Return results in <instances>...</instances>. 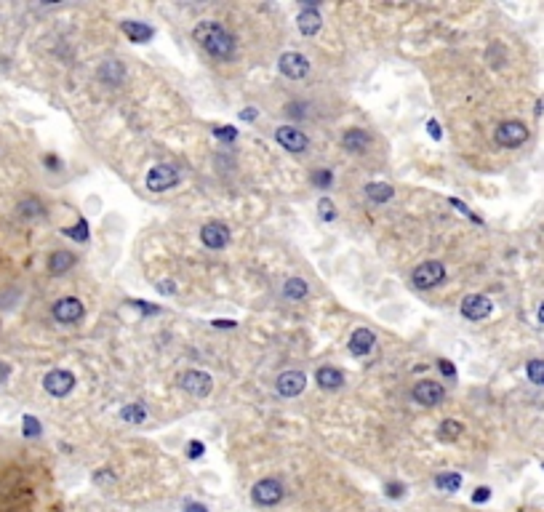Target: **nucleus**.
<instances>
[{
	"mask_svg": "<svg viewBox=\"0 0 544 512\" xmlns=\"http://www.w3.org/2000/svg\"><path fill=\"white\" fill-rule=\"evenodd\" d=\"M195 40L203 51H209L213 59H232L235 57V38L219 22H200L195 27Z\"/></svg>",
	"mask_w": 544,
	"mask_h": 512,
	"instance_id": "obj_1",
	"label": "nucleus"
},
{
	"mask_svg": "<svg viewBox=\"0 0 544 512\" xmlns=\"http://www.w3.org/2000/svg\"><path fill=\"white\" fill-rule=\"evenodd\" d=\"M181 181V171L176 166H171V163H160V166H155L147 171V190L150 193H166L171 187H176Z\"/></svg>",
	"mask_w": 544,
	"mask_h": 512,
	"instance_id": "obj_2",
	"label": "nucleus"
},
{
	"mask_svg": "<svg viewBox=\"0 0 544 512\" xmlns=\"http://www.w3.org/2000/svg\"><path fill=\"white\" fill-rule=\"evenodd\" d=\"M411 280H414V286L422 288V291L435 288L446 280V267L440 262H422L416 270L411 272Z\"/></svg>",
	"mask_w": 544,
	"mask_h": 512,
	"instance_id": "obj_3",
	"label": "nucleus"
},
{
	"mask_svg": "<svg viewBox=\"0 0 544 512\" xmlns=\"http://www.w3.org/2000/svg\"><path fill=\"white\" fill-rule=\"evenodd\" d=\"M251 497L262 507H272V504H278L280 499L286 497V488H283V483L275 481V478H264V481H259L251 488Z\"/></svg>",
	"mask_w": 544,
	"mask_h": 512,
	"instance_id": "obj_4",
	"label": "nucleus"
},
{
	"mask_svg": "<svg viewBox=\"0 0 544 512\" xmlns=\"http://www.w3.org/2000/svg\"><path fill=\"white\" fill-rule=\"evenodd\" d=\"M499 147H520L529 139V128L520 121H504L494 134Z\"/></svg>",
	"mask_w": 544,
	"mask_h": 512,
	"instance_id": "obj_5",
	"label": "nucleus"
},
{
	"mask_svg": "<svg viewBox=\"0 0 544 512\" xmlns=\"http://www.w3.org/2000/svg\"><path fill=\"white\" fill-rule=\"evenodd\" d=\"M43 387L48 395L64 398V395H70L73 387H75V377H73L70 371H64V368H56V371H48V374H45Z\"/></svg>",
	"mask_w": 544,
	"mask_h": 512,
	"instance_id": "obj_6",
	"label": "nucleus"
},
{
	"mask_svg": "<svg viewBox=\"0 0 544 512\" xmlns=\"http://www.w3.org/2000/svg\"><path fill=\"white\" fill-rule=\"evenodd\" d=\"M179 387L195 398H206L213 390V379L203 371H184L179 377Z\"/></svg>",
	"mask_w": 544,
	"mask_h": 512,
	"instance_id": "obj_7",
	"label": "nucleus"
},
{
	"mask_svg": "<svg viewBox=\"0 0 544 512\" xmlns=\"http://www.w3.org/2000/svg\"><path fill=\"white\" fill-rule=\"evenodd\" d=\"M54 317L59 320V323H77V320H83V315H86V307H83V301L75 299V296H64V299H59L56 304H54Z\"/></svg>",
	"mask_w": 544,
	"mask_h": 512,
	"instance_id": "obj_8",
	"label": "nucleus"
},
{
	"mask_svg": "<svg viewBox=\"0 0 544 512\" xmlns=\"http://www.w3.org/2000/svg\"><path fill=\"white\" fill-rule=\"evenodd\" d=\"M278 67H280V73L291 80H299L310 73V59L304 57V54H296V51H288L283 54L280 59H278Z\"/></svg>",
	"mask_w": 544,
	"mask_h": 512,
	"instance_id": "obj_9",
	"label": "nucleus"
},
{
	"mask_svg": "<svg viewBox=\"0 0 544 512\" xmlns=\"http://www.w3.org/2000/svg\"><path fill=\"white\" fill-rule=\"evenodd\" d=\"M304 387H307V377L302 371H283L280 377L275 379V390L283 398H296V395L304 392Z\"/></svg>",
	"mask_w": 544,
	"mask_h": 512,
	"instance_id": "obj_10",
	"label": "nucleus"
},
{
	"mask_svg": "<svg viewBox=\"0 0 544 512\" xmlns=\"http://www.w3.org/2000/svg\"><path fill=\"white\" fill-rule=\"evenodd\" d=\"M491 310H494V304L483 294H469L462 301V315L467 317V320H485V317L491 315Z\"/></svg>",
	"mask_w": 544,
	"mask_h": 512,
	"instance_id": "obj_11",
	"label": "nucleus"
},
{
	"mask_svg": "<svg viewBox=\"0 0 544 512\" xmlns=\"http://www.w3.org/2000/svg\"><path fill=\"white\" fill-rule=\"evenodd\" d=\"M275 139H278V144L288 152H304L310 147V139H307L299 128H294V126H280V128L275 131Z\"/></svg>",
	"mask_w": 544,
	"mask_h": 512,
	"instance_id": "obj_12",
	"label": "nucleus"
},
{
	"mask_svg": "<svg viewBox=\"0 0 544 512\" xmlns=\"http://www.w3.org/2000/svg\"><path fill=\"white\" fill-rule=\"evenodd\" d=\"M414 400L419 403V406H427V408H432V406H438L440 400H443V387H440L438 382H432V379H424V382H419V384H414Z\"/></svg>",
	"mask_w": 544,
	"mask_h": 512,
	"instance_id": "obj_13",
	"label": "nucleus"
},
{
	"mask_svg": "<svg viewBox=\"0 0 544 512\" xmlns=\"http://www.w3.org/2000/svg\"><path fill=\"white\" fill-rule=\"evenodd\" d=\"M200 241L206 243L209 248H213V251H219V248H225L229 243V227L222 225V222H209L200 229Z\"/></svg>",
	"mask_w": 544,
	"mask_h": 512,
	"instance_id": "obj_14",
	"label": "nucleus"
},
{
	"mask_svg": "<svg viewBox=\"0 0 544 512\" xmlns=\"http://www.w3.org/2000/svg\"><path fill=\"white\" fill-rule=\"evenodd\" d=\"M371 134L365 131V128H349L347 134L342 136V147L347 152H358V155H363V152H368V147H371Z\"/></svg>",
	"mask_w": 544,
	"mask_h": 512,
	"instance_id": "obj_15",
	"label": "nucleus"
},
{
	"mask_svg": "<svg viewBox=\"0 0 544 512\" xmlns=\"http://www.w3.org/2000/svg\"><path fill=\"white\" fill-rule=\"evenodd\" d=\"M374 345H377V336H374V331H368V329H355L352 336H349V352L355 358L368 355L374 349Z\"/></svg>",
	"mask_w": 544,
	"mask_h": 512,
	"instance_id": "obj_16",
	"label": "nucleus"
},
{
	"mask_svg": "<svg viewBox=\"0 0 544 512\" xmlns=\"http://www.w3.org/2000/svg\"><path fill=\"white\" fill-rule=\"evenodd\" d=\"M296 27H299L302 35H310V38L320 32V14H317V8L312 3H304V11L296 19Z\"/></svg>",
	"mask_w": 544,
	"mask_h": 512,
	"instance_id": "obj_17",
	"label": "nucleus"
},
{
	"mask_svg": "<svg viewBox=\"0 0 544 512\" xmlns=\"http://www.w3.org/2000/svg\"><path fill=\"white\" fill-rule=\"evenodd\" d=\"M121 30H123V35L131 40V43H147L152 35H155V30H152V27H147L144 22H134V19H126V22H121Z\"/></svg>",
	"mask_w": 544,
	"mask_h": 512,
	"instance_id": "obj_18",
	"label": "nucleus"
},
{
	"mask_svg": "<svg viewBox=\"0 0 544 512\" xmlns=\"http://www.w3.org/2000/svg\"><path fill=\"white\" fill-rule=\"evenodd\" d=\"M315 382H317V387H320V390L333 392L345 384V377H342V371H336L333 366H320V368H317V374H315Z\"/></svg>",
	"mask_w": 544,
	"mask_h": 512,
	"instance_id": "obj_19",
	"label": "nucleus"
},
{
	"mask_svg": "<svg viewBox=\"0 0 544 512\" xmlns=\"http://www.w3.org/2000/svg\"><path fill=\"white\" fill-rule=\"evenodd\" d=\"M365 195L371 203H387V200H393L395 190L393 184H387V181H368L365 184Z\"/></svg>",
	"mask_w": 544,
	"mask_h": 512,
	"instance_id": "obj_20",
	"label": "nucleus"
},
{
	"mask_svg": "<svg viewBox=\"0 0 544 512\" xmlns=\"http://www.w3.org/2000/svg\"><path fill=\"white\" fill-rule=\"evenodd\" d=\"M75 267V254H70V251H56V254H51L48 259V270L54 272V275H64L67 270H73Z\"/></svg>",
	"mask_w": 544,
	"mask_h": 512,
	"instance_id": "obj_21",
	"label": "nucleus"
},
{
	"mask_svg": "<svg viewBox=\"0 0 544 512\" xmlns=\"http://www.w3.org/2000/svg\"><path fill=\"white\" fill-rule=\"evenodd\" d=\"M464 432V424L459 422V419H443L440 422V430H438V437L443 443H451L456 437Z\"/></svg>",
	"mask_w": 544,
	"mask_h": 512,
	"instance_id": "obj_22",
	"label": "nucleus"
},
{
	"mask_svg": "<svg viewBox=\"0 0 544 512\" xmlns=\"http://www.w3.org/2000/svg\"><path fill=\"white\" fill-rule=\"evenodd\" d=\"M121 419L128 424H144L147 419V408L144 403H131V406H123L121 408Z\"/></svg>",
	"mask_w": 544,
	"mask_h": 512,
	"instance_id": "obj_23",
	"label": "nucleus"
},
{
	"mask_svg": "<svg viewBox=\"0 0 544 512\" xmlns=\"http://www.w3.org/2000/svg\"><path fill=\"white\" fill-rule=\"evenodd\" d=\"M283 296L291 301H299L307 296V283H304L302 278H288L286 286H283Z\"/></svg>",
	"mask_w": 544,
	"mask_h": 512,
	"instance_id": "obj_24",
	"label": "nucleus"
},
{
	"mask_svg": "<svg viewBox=\"0 0 544 512\" xmlns=\"http://www.w3.org/2000/svg\"><path fill=\"white\" fill-rule=\"evenodd\" d=\"M435 485H438L440 491L453 494V491H459V488H462V475H459V472H443V475L435 478Z\"/></svg>",
	"mask_w": 544,
	"mask_h": 512,
	"instance_id": "obj_25",
	"label": "nucleus"
},
{
	"mask_svg": "<svg viewBox=\"0 0 544 512\" xmlns=\"http://www.w3.org/2000/svg\"><path fill=\"white\" fill-rule=\"evenodd\" d=\"M99 75H102V80H107L109 86H118L123 80V75H126V70H123V64H118V61H107Z\"/></svg>",
	"mask_w": 544,
	"mask_h": 512,
	"instance_id": "obj_26",
	"label": "nucleus"
},
{
	"mask_svg": "<svg viewBox=\"0 0 544 512\" xmlns=\"http://www.w3.org/2000/svg\"><path fill=\"white\" fill-rule=\"evenodd\" d=\"M317 213H320L323 222H333L336 219V203H333L331 197H320L317 200Z\"/></svg>",
	"mask_w": 544,
	"mask_h": 512,
	"instance_id": "obj_27",
	"label": "nucleus"
},
{
	"mask_svg": "<svg viewBox=\"0 0 544 512\" xmlns=\"http://www.w3.org/2000/svg\"><path fill=\"white\" fill-rule=\"evenodd\" d=\"M526 374H529L534 384L544 387V361H529L526 363Z\"/></svg>",
	"mask_w": 544,
	"mask_h": 512,
	"instance_id": "obj_28",
	"label": "nucleus"
},
{
	"mask_svg": "<svg viewBox=\"0 0 544 512\" xmlns=\"http://www.w3.org/2000/svg\"><path fill=\"white\" fill-rule=\"evenodd\" d=\"M64 235H67V238H73V241H89V222H86V219H80L75 227H67V229H64Z\"/></svg>",
	"mask_w": 544,
	"mask_h": 512,
	"instance_id": "obj_29",
	"label": "nucleus"
},
{
	"mask_svg": "<svg viewBox=\"0 0 544 512\" xmlns=\"http://www.w3.org/2000/svg\"><path fill=\"white\" fill-rule=\"evenodd\" d=\"M312 184L320 187V190H328V187L333 184V174L328 171V168H317L315 174H312Z\"/></svg>",
	"mask_w": 544,
	"mask_h": 512,
	"instance_id": "obj_30",
	"label": "nucleus"
},
{
	"mask_svg": "<svg viewBox=\"0 0 544 512\" xmlns=\"http://www.w3.org/2000/svg\"><path fill=\"white\" fill-rule=\"evenodd\" d=\"M19 213H22V216H40V213H43V203H38L35 197H30V200L19 203Z\"/></svg>",
	"mask_w": 544,
	"mask_h": 512,
	"instance_id": "obj_31",
	"label": "nucleus"
},
{
	"mask_svg": "<svg viewBox=\"0 0 544 512\" xmlns=\"http://www.w3.org/2000/svg\"><path fill=\"white\" fill-rule=\"evenodd\" d=\"M211 131H213V136L222 139V142H235V139H238V131L229 128V126H213Z\"/></svg>",
	"mask_w": 544,
	"mask_h": 512,
	"instance_id": "obj_32",
	"label": "nucleus"
},
{
	"mask_svg": "<svg viewBox=\"0 0 544 512\" xmlns=\"http://www.w3.org/2000/svg\"><path fill=\"white\" fill-rule=\"evenodd\" d=\"M24 435L27 437H38L40 435V422L35 419V416H24Z\"/></svg>",
	"mask_w": 544,
	"mask_h": 512,
	"instance_id": "obj_33",
	"label": "nucleus"
},
{
	"mask_svg": "<svg viewBox=\"0 0 544 512\" xmlns=\"http://www.w3.org/2000/svg\"><path fill=\"white\" fill-rule=\"evenodd\" d=\"M384 491H387V497L390 499H400L403 494H406V485H403V483H398V481H390L387 485H384Z\"/></svg>",
	"mask_w": 544,
	"mask_h": 512,
	"instance_id": "obj_34",
	"label": "nucleus"
},
{
	"mask_svg": "<svg viewBox=\"0 0 544 512\" xmlns=\"http://www.w3.org/2000/svg\"><path fill=\"white\" fill-rule=\"evenodd\" d=\"M203 451H206V446H203L200 440H190V443H187V456H190V459H200Z\"/></svg>",
	"mask_w": 544,
	"mask_h": 512,
	"instance_id": "obj_35",
	"label": "nucleus"
},
{
	"mask_svg": "<svg viewBox=\"0 0 544 512\" xmlns=\"http://www.w3.org/2000/svg\"><path fill=\"white\" fill-rule=\"evenodd\" d=\"M488 499H491V488H488V485L475 488V494H472V502H475V504H483V502H488Z\"/></svg>",
	"mask_w": 544,
	"mask_h": 512,
	"instance_id": "obj_36",
	"label": "nucleus"
},
{
	"mask_svg": "<svg viewBox=\"0 0 544 512\" xmlns=\"http://www.w3.org/2000/svg\"><path fill=\"white\" fill-rule=\"evenodd\" d=\"M451 206H453V209H459V211L464 213V216H469V219H472V222H478V225H481V219H478V216H475V213L469 211V209H467V206H464V203H462V200H456V197H451Z\"/></svg>",
	"mask_w": 544,
	"mask_h": 512,
	"instance_id": "obj_37",
	"label": "nucleus"
},
{
	"mask_svg": "<svg viewBox=\"0 0 544 512\" xmlns=\"http://www.w3.org/2000/svg\"><path fill=\"white\" fill-rule=\"evenodd\" d=\"M438 371L443 374V377H448V379L456 377V368L451 366V361H438Z\"/></svg>",
	"mask_w": 544,
	"mask_h": 512,
	"instance_id": "obj_38",
	"label": "nucleus"
},
{
	"mask_svg": "<svg viewBox=\"0 0 544 512\" xmlns=\"http://www.w3.org/2000/svg\"><path fill=\"white\" fill-rule=\"evenodd\" d=\"M427 131H430V136H432L435 142H440V139H443V131H440L438 121H430V123H427Z\"/></svg>",
	"mask_w": 544,
	"mask_h": 512,
	"instance_id": "obj_39",
	"label": "nucleus"
},
{
	"mask_svg": "<svg viewBox=\"0 0 544 512\" xmlns=\"http://www.w3.org/2000/svg\"><path fill=\"white\" fill-rule=\"evenodd\" d=\"M181 512H209V507H203L200 502H187V504H184V510H181Z\"/></svg>",
	"mask_w": 544,
	"mask_h": 512,
	"instance_id": "obj_40",
	"label": "nucleus"
},
{
	"mask_svg": "<svg viewBox=\"0 0 544 512\" xmlns=\"http://www.w3.org/2000/svg\"><path fill=\"white\" fill-rule=\"evenodd\" d=\"M131 307H136V310H142V313H158V307H152V304H142V301H131Z\"/></svg>",
	"mask_w": 544,
	"mask_h": 512,
	"instance_id": "obj_41",
	"label": "nucleus"
},
{
	"mask_svg": "<svg viewBox=\"0 0 544 512\" xmlns=\"http://www.w3.org/2000/svg\"><path fill=\"white\" fill-rule=\"evenodd\" d=\"M213 326H216V329H235V320H225V317H219V320H213Z\"/></svg>",
	"mask_w": 544,
	"mask_h": 512,
	"instance_id": "obj_42",
	"label": "nucleus"
},
{
	"mask_svg": "<svg viewBox=\"0 0 544 512\" xmlns=\"http://www.w3.org/2000/svg\"><path fill=\"white\" fill-rule=\"evenodd\" d=\"M158 291H160V294H174L176 286H174V283H158Z\"/></svg>",
	"mask_w": 544,
	"mask_h": 512,
	"instance_id": "obj_43",
	"label": "nucleus"
},
{
	"mask_svg": "<svg viewBox=\"0 0 544 512\" xmlns=\"http://www.w3.org/2000/svg\"><path fill=\"white\" fill-rule=\"evenodd\" d=\"M241 118L243 121H254V118H257V110H243Z\"/></svg>",
	"mask_w": 544,
	"mask_h": 512,
	"instance_id": "obj_44",
	"label": "nucleus"
},
{
	"mask_svg": "<svg viewBox=\"0 0 544 512\" xmlns=\"http://www.w3.org/2000/svg\"><path fill=\"white\" fill-rule=\"evenodd\" d=\"M6 377H8V366H6V363L0 361V384L6 382Z\"/></svg>",
	"mask_w": 544,
	"mask_h": 512,
	"instance_id": "obj_45",
	"label": "nucleus"
},
{
	"mask_svg": "<svg viewBox=\"0 0 544 512\" xmlns=\"http://www.w3.org/2000/svg\"><path fill=\"white\" fill-rule=\"evenodd\" d=\"M45 166H51V168H59L61 163H59V160H56V158H54V155H48V158H45Z\"/></svg>",
	"mask_w": 544,
	"mask_h": 512,
	"instance_id": "obj_46",
	"label": "nucleus"
},
{
	"mask_svg": "<svg viewBox=\"0 0 544 512\" xmlns=\"http://www.w3.org/2000/svg\"><path fill=\"white\" fill-rule=\"evenodd\" d=\"M536 315H539V320H542V323H544V301H542V304H539V313H536Z\"/></svg>",
	"mask_w": 544,
	"mask_h": 512,
	"instance_id": "obj_47",
	"label": "nucleus"
}]
</instances>
